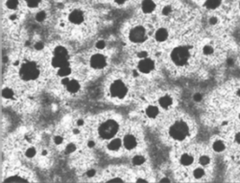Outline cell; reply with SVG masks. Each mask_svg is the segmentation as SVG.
I'll return each mask as SVG.
<instances>
[{
    "mask_svg": "<svg viewBox=\"0 0 240 183\" xmlns=\"http://www.w3.org/2000/svg\"><path fill=\"white\" fill-rule=\"evenodd\" d=\"M119 146H120V141L119 140H113V141H111V143L109 145V148L110 149H113V151H115V149L119 148Z\"/></svg>",
    "mask_w": 240,
    "mask_h": 183,
    "instance_id": "obj_22",
    "label": "cell"
},
{
    "mask_svg": "<svg viewBox=\"0 0 240 183\" xmlns=\"http://www.w3.org/2000/svg\"><path fill=\"white\" fill-rule=\"evenodd\" d=\"M69 73H70V68L68 67V65L64 66V67H61V69L59 70V74L62 77L67 76Z\"/></svg>",
    "mask_w": 240,
    "mask_h": 183,
    "instance_id": "obj_20",
    "label": "cell"
},
{
    "mask_svg": "<svg viewBox=\"0 0 240 183\" xmlns=\"http://www.w3.org/2000/svg\"><path fill=\"white\" fill-rule=\"evenodd\" d=\"M67 89L70 92H76L78 89H79V85H78V82H76L74 81L68 82V84H67Z\"/></svg>",
    "mask_w": 240,
    "mask_h": 183,
    "instance_id": "obj_15",
    "label": "cell"
},
{
    "mask_svg": "<svg viewBox=\"0 0 240 183\" xmlns=\"http://www.w3.org/2000/svg\"><path fill=\"white\" fill-rule=\"evenodd\" d=\"M194 98H195V100H196V101H200V100H201V96L199 95V94H197V95H195Z\"/></svg>",
    "mask_w": 240,
    "mask_h": 183,
    "instance_id": "obj_32",
    "label": "cell"
},
{
    "mask_svg": "<svg viewBox=\"0 0 240 183\" xmlns=\"http://www.w3.org/2000/svg\"><path fill=\"white\" fill-rule=\"evenodd\" d=\"M221 0H208L205 2V6L209 9H215L220 5Z\"/></svg>",
    "mask_w": 240,
    "mask_h": 183,
    "instance_id": "obj_13",
    "label": "cell"
},
{
    "mask_svg": "<svg viewBox=\"0 0 240 183\" xmlns=\"http://www.w3.org/2000/svg\"><path fill=\"white\" fill-rule=\"evenodd\" d=\"M144 37H145V31L141 27H136L130 34V38L135 42L142 41L144 40Z\"/></svg>",
    "mask_w": 240,
    "mask_h": 183,
    "instance_id": "obj_6",
    "label": "cell"
},
{
    "mask_svg": "<svg viewBox=\"0 0 240 183\" xmlns=\"http://www.w3.org/2000/svg\"><path fill=\"white\" fill-rule=\"evenodd\" d=\"M66 54H67V52H66L65 48H64L62 46H59V47H57L55 49V55H56V56L66 57Z\"/></svg>",
    "mask_w": 240,
    "mask_h": 183,
    "instance_id": "obj_16",
    "label": "cell"
},
{
    "mask_svg": "<svg viewBox=\"0 0 240 183\" xmlns=\"http://www.w3.org/2000/svg\"><path fill=\"white\" fill-rule=\"evenodd\" d=\"M18 0H8L7 6H8V8H10V9H15L16 6H18Z\"/></svg>",
    "mask_w": 240,
    "mask_h": 183,
    "instance_id": "obj_23",
    "label": "cell"
},
{
    "mask_svg": "<svg viewBox=\"0 0 240 183\" xmlns=\"http://www.w3.org/2000/svg\"><path fill=\"white\" fill-rule=\"evenodd\" d=\"M117 130H118V125L114 121H108L100 127L99 132L100 135L105 139H110L116 133Z\"/></svg>",
    "mask_w": 240,
    "mask_h": 183,
    "instance_id": "obj_2",
    "label": "cell"
},
{
    "mask_svg": "<svg viewBox=\"0 0 240 183\" xmlns=\"http://www.w3.org/2000/svg\"><path fill=\"white\" fill-rule=\"evenodd\" d=\"M214 149L216 152H222L223 149H224L225 146H224V144H223L221 141H217L214 143V146H213Z\"/></svg>",
    "mask_w": 240,
    "mask_h": 183,
    "instance_id": "obj_21",
    "label": "cell"
},
{
    "mask_svg": "<svg viewBox=\"0 0 240 183\" xmlns=\"http://www.w3.org/2000/svg\"><path fill=\"white\" fill-rule=\"evenodd\" d=\"M172 101H171V99L169 97H163V98H161L160 99V101H159V104H160V106L163 107V108H167V107H169L170 104H171Z\"/></svg>",
    "mask_w": 240,
    "mask_h": 183,
    "instance_id": "obj_17",
    "label": "cell"
},
{
    "mask_svg": "<svg viewBox=\"0 0 240 183\" xmlns=\"http://www.w3.org/2000/svg\"><path fill=\"white\" fill-rule=\"evenodd\" d=\"M53 65L56 67H64V66L68 65L67 62H66L65 57H60V56H56L53 59Z\"/></svg>",
    "mask_w": 240,
    "mask_h": 183,
    "instance_id": "obj_10",
    "label": "cell"
},
{
    "mask_svg": "<svg viewBox=\"0 0 240 183\" xmlns=\"http://www.w3.org/2000/svg\"><path fill=\"white\" fill-rule=\"evenodd\" d=\"M135 162H136V164H140V163L143 162V158L140 157V156H137V157L135 158Z\"/></svg>",
    "mask_w": 240,
    "mask_h": 183,
    "instance_id": "obj_29",
    "label": "cell"
},
{
    "mask_svg": "<svg viewBox=\"0 0 240 183\" xmlns=\"http://www.w3.org/2000/svg\"><path fill=\"white\" fill-rule=\"evenodd\" d=\"M156 37H157L158 40L163 41V40H166V37H167V32L164 29H160V30H159L157 32V34H156Z\"/></svg>",
    "mask_w": 240,
    "mask_h": 183,
    "instance_id": "obj_14",
    "label": "cell"
},
{
    "mask_svg": "<svg viewBox=\"0 0 240 183\" xmlns=\"http://www.w3.org/2000/svg\"><path fill=\"white\" fill-rule=\"evenodd\" d=\"M126 91H127L126 87L123 82H114L110 87V93H111V95L114 97H119V98L124 97Z\"/></svg>",
    "mask_w": 240,
    "mask_h": 183,
    "instance_id": "obj_5",
    "label": "cell"
},
{
    "mask_svg": "<svg viewBox=\"0 0 240 183\" xmlns=\"http://www.w3.org/2000/svg\"><path fill=\"white\" fill-rule=\"evenodd\" d=\"M106 64V59L102 55H94L91 58V65L94 68H102Z\"/></svg>",
    "mask_w": 240,
    "mask_h": 183,
    "instance_id": "obj_7",
    "label": "cell"
},
{
    "mask_svg": "<svg viewBox=\"0 0 240 183\" xmlns=\"http://www.w3.org/2000/svg\"><path fill=\"white\" fill-rule=\"evenodd\" d=\"M25 1L27 2V4L29 5V6H31V7H35V6H37V5L38 4V2H40V0H25Z\"/></svg>",
    "mask_w": 240,
    "mask_h": 183,
    "instance_id": "obj_25",
    "label": "cell"
},
{
    "mask_svg": "<svg viewBox=\"0 0 240 183\" xmlns=\"http://www.w3.org/2000/svg\"><path fill=\"white\" fill-rule=\"evenodd\" d=\"M138 68L143 73H148L154 68V63L151 59H143L138 65Z\"/></svg>",
    "mask_w": 240,
    "mask_h": 183,
    "instance_id": "obj_8",
    "label": "cell"
},
{
    "mask_svg": "<svg viewBox=\"0 0 240 183\" xmlns=\"http://www.w3.org/2000/svg\"><path fill=\"white\" fill-rule=\"evenodd\" d=\"M217 18H210V20H209V22L211 24H215V23H217Z\"/></svg>",
    "mask_w": 240,
    "mask_h": 183,
    "instance_id": "obj_30",
    "label": "cell"
},
{
    "mask_svg": "<svg viewBox=\"0 0 240 183\" xmlns=\"http://www.w3.org/2000/svg\"><path fill=\"white\" fill-rule=\"evenodd\" d=\"M238 95H240V90L238 91Z\"/></svg>",
    "mask_w": 240,
    "mask_h": 183,
    "instance_id": "obj_35",
    "label": "cell"
},
{
    "mask_svg": "<svg viewBox=\"0 0 240 183\" xmlns=\"http://www.w3.org/2000/svg\"><path fill=\"white\" fill-rule=\"evenodd\" d=\"M192 157L190 156V155H188V154H185V155H182V158H181V162L183 164V165H189V164H191L192 163Z\"/></svg>",
    "mask_w": 240,
    "mask_h": 183,
    "instance_id": "obj_19",
    "label": "cell"
},
{
    "mask_svg": "<svg viewBox=\"0 0 240 183\" xmlns=\"http://www.w3.org/2000/svg\"><path fill=\"white\" fill-rule=\"evenodd\" d=\"M204 52H205V54H210V53H212V48L209 47V46H205L204 48Z\"/></svg>",
    "mask_w": 240,
    "mask_h": 183,
    "instance_id": "obj_27",
    "label": "cell"
},
{
    "mask_svg": "<svg viewBox=\"0 0 240 183\" xmlns=\"http://www.w3.org/2000/svg\"><path fill=\"white\" fill-rule=\"evenodd\" d=\"M171 57H172L173 62H174L176 64L183 65L187 62L188 57H189L188 50L186 48H183V47H178L172 52Z\"/></svg>",
    "mask_w": 240,
    "mask_h": 183,
    "instance_id": "obj_3",
    "label": "cell"
},
{
    "mask_svg": "<svg viewBox=\"0 0 240 183\" xmlns=\"http://www.w3.org/2000/svg\"><path fill=\"white\" fill-rule=\"evenodd\" d=\"M158 112H159V110L156 107H149L147 108V115L149 117H155V116H157Z\"/></svg>",
    "mask_w": 240,
    "mask_h": 183,
    "instance_id": "obj_18",
    "label": "cell"
},
{
    "mask_svg": "<svg viewBox=\"0 0 240 183\" xmlns=\"http://www.w3.org/2000/svg\"><path fill=\"white\" fill-rule=\"evenodd\" d=\"M171 136L177 140H182L188 134V127L183 122H178L170 129Z\"/></svg>",
    "mask_w": 240,
    "mask_h": 183,
    "instance_id": "obj_1",
    "label": "cell"
},
{
    "mask_svg": "<svg viewBox=\"0 0 240 183\" xmlns=\"http://www.w3.org/2000/svg\"><path fill=\"white\" fill-rule=\"evenodd\" d=\"M169 12H170V8H169V7H166V8L163 10V14H167Z\"/></svg>",
    "mask_w": 240,
    "mask_h": 183,
    "instance_id": "obj_31",
    "label": "cell"
},
{
    "mask_svg": "<svg viewBox=\"0 0 240 183\" xmlns=\"http://www.w3.org/2000/svg\"><path fill=\"white\" fill-rule=\"evenodd\" d=\"M20 75L25 80L36 79L38 76V69L34 63H26L25 65H23V67L21 68Z\"/></svg>",
    "mask_w": 240,
    "mask_h": 183,
    "instance_id": "obj_4",
    "label": "cell"
},
{
    "mask_svg": "<svg viewBox=\"0 0 240 183\" xmlns=\"http://www.w3.org/2000/svg\"><path fill=\"white\" fill-rule=\"evenodd\" d=\"M200 162L202 163L203 165H205V164H208L209 162V157H206V156H202L200 159Z\"/></svg>",
    "mask_w": 240,
    "mask_h": 183,
    "instance_id": "obj_26",
    "label": "cell"
},
{
    "mask_svg": "<svg viewBox=\"0 0 240 183\" xmlns=\"http://www.w3.org/2000/svg\"><path fill=\"white\" fill-rule=\"evenodd\" d=\"M115 1H116L117 3H123V2L126 1V0H115Z\"/></svg>",
    "mask_w": 240,
    "mask_h": 183,
    "instance_id": "obj_34",
    "label": "cell"
},
{
    "mask_svg": "<svg viewBox=\"0 0 240 183\" xmlns=\"http://www.w3.org/2000/svg\"><path fill=\"white\" fill-rule=\"evenodd\" d=\"M194 175H195V177H197V178L202 177L204 175V171L202 169H196L194 172Z\"/></svg>",
    "mask_w": 240,
    "mask_h": 183,
    "instance_id": "obj_24",
    "label": "cell"
},
{
    "mask_svg": "<svg viewBox=\"0 0 240 183\" xmlns=\"http://www.w3.org/2000/svg\"><path fill=\"white\" fill-rule=\"evenodd\" d=\"M7 181H25V180L19 178V177H10L9 179H7Z\"/></svg>",
    "mask_w": 240,
    "mask_h": 183,
    "instance_id": "obj_28",
    "label": "cell"
},
{
    "mask_svg": "<svg viewBox=\"0 0 240 183\" xmlns=\"http://www.w3.org/2000/svg\"><path fill=\"white\" fill-rule=\"evenodd\" d=\"M236 141H237L238 143H240V133H238V134L236 135Z\"/></svg>",
    "mask_w": 240,
    "mask_h": 183,
    "instance_id": "obj_33",
    "label": "cell"
},
{
    "mask_svg": "<svg viewBox=\"0 0 240 183\" xmlns=\"http://www.w3.org/2000/svg\"><path fill=\"white\" fill-rule=\"evenodd\" d=\"M155 8V4L152 0H145L142 4V10L145 13H150L152 12Z\"/></svg>",
    "mask_w": 240,
    "mask_h": 183,
    "instance_id": "obj_12",
    "label": "cell"
},
{
    "mask_svg": "<svg viewBox=\"0 0 240 183\" xmlns=\"http://www.w3.org/2000/svg\"><path fill=\"white\" fill-rule=\"evenodd\" d=\"M124 145L127 149H133V148H135L136 145V138L133 137V136H127L125 139H124Z\"/></svg>",
    "mask_w": 240,
    "mask_h": 183,
    "instance_id": "obj_11",
    "label": "cell"
},
{
    "mask_svg": "<svg viewBox=\"0 0 240 183\" xmlns=\"http://www.w3.org/2000/svg\"><path fill=\"white\" fill-rule=\"evenodd\" d=\"M70 21L73 22L75 24H79L83 21L84 19V15L81 12L79 11H74V12H72L71 14H70V18H69Z\"/></svg>",
    "mask_w": 240,
    "mask_h": 183,
    "instance_id": "obj_9",
    "label": "cell"
}]
</instances>
